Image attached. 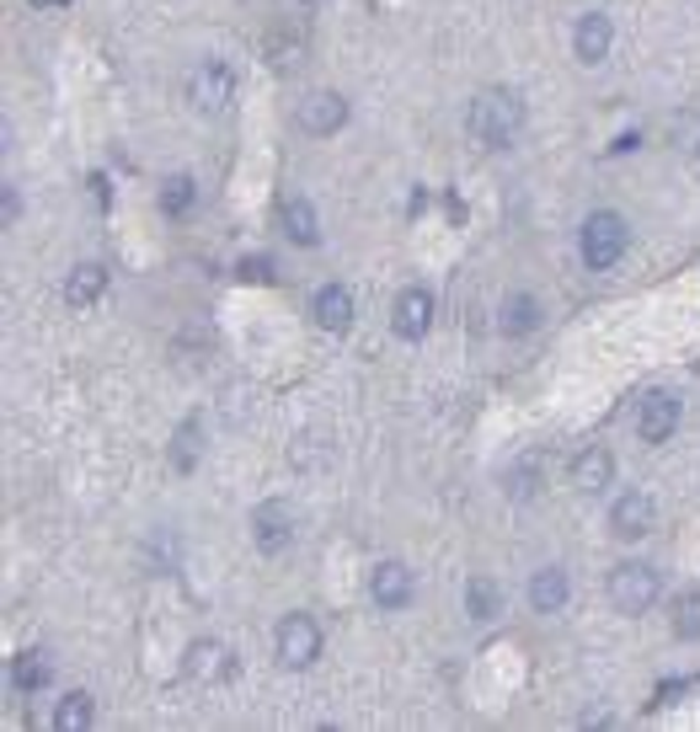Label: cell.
I'll use <instances>...</instances> for the list:
<instances>
[{
  "label": "cell",
  "instance_id": "cell-1",
  "mask_svg": "<svg viewBox=\"0 0 700 732\" xmlns=\"http://www.w3.org/2000/svg\"><path fill=\"white\" fill-rule=\"evenodd\" d=\"M465 129H471V140L482 150H508L519 140V129H524V102H519V92H508V86L482 92V97L471 102Z\"/></svg>",
  "mask_w": 700,
  "mask_h": 732
},
{
  "label": "cell",
  "instance_id": "cell-2",
  "mask_svg": "<svg viewBox=\"0 0 700 732\" xmlns=\"http://www.w3.org/2000/svg\"><path fill=\"white\" fill-rule=\"evenodd\" d=\"M236 92H241V81H236V70L225 59H203L188 75V107L203 113V118H225L236 107Z\"/></svg>",
  "mask_w": 700,
  "mask_h": 732
},
{
  "label": "cell",
  "instance_id": "cell-3",
  "mask_svg": "<svg viewBox=\"0 0 700 732\" xmlns=\"http://www.w3.org/2000/svg\"><path fill=\"white\" fill-rule=\"evenodd\" d=\"M626 241H631V225H626L620 214L600 209V214H589V220H583L578 251H583V262H589L594 273H604V268H615V262L626 257Z\"/></svg>",
  "mask_w": 700,
  "mask_h": 732
},
{
  "label": "cell",
  "instance_id": "cell-4",
  "mask_svg": "<svg viewBox=\"0 0 700 732\" xmlns=\"http://www.w3.org/2000/svg\"><path fill=\"white\" fill-rule=\"evenodd\" d=\"M657 593H663V583H657V567H648V562H620V567L609 572V604H615L620 615L652 610Z\"/></svg>",
  "mask_w": 700,
  "mask_h": 732
},
{
  "label": "cell",
  "instance_id": "cell-5",
  "mask_svg": "<svg viewBox=\"0 0 700 732\" xmlns=\"http://www.w3.org/2000/svg\"><path fill=\"white\" fill-rule=\"evenodd\" d=\"M273 647H278V663L284 669H310L316 658H321V626L310 621V615H284L278 621V636H273Z\"/></svg>",
  "mask_w": 700,
  "mask_h": 732
},
{
  "label": "cell",
  "instance_id": "cell-6",
  "mask_svg": "<svg viewBox=\"0 0 700 732\" xmlns=\"http://www.w3.org/2000/svg\"><path fill=\"white\" fill-rule=\"evenodd\" d=\"M251 540H257L262 556H284V551L295 545V513H289L278 497L262 503V508L251 513Z\"/></svg>",
  "mask_w": 700,
  "mask_h": 732
},
{
  "label": "cell",
  "instance_id": "cell-7",
  "mask_svg": "<svg viewBox=\"0 0 700 732\" xmlns=\"http://www.w3.org/2000/svg\"><path fill=\"white\" fill-rule=\"evenodd\" d=\"M182 674L193 684H225L236 674V658H230V647L225 641H214V636H199L193 647H188V658H182Z\"/></svg>",
  "mask_w": 700,
  "mask_h": 732
},
{
  "label": "cell",
  "instance_id": "cell-8",
  "mask_svg": "<svg viewBox=\"0 0 700 732\" xmlns=\"http://www.w3.org/2000/svg\"><path fill=\"white\" fill-rule=\"evenodd\" d=\"M391 327H396V338L417 342L428 338V327H434V294L423 290V284H406L396 294V305H391Z\"/></svg>",
  "mask_w": 700,
  "mask_h": 732
},
{
  "label": "cell",
  "instance_id": "cell-9",
  "mask_svg": "<svg viewBox=\"0 0 700 732\" xmlns=\"http://www.w3.org/2000/svg\"><path fill=\"white\" fill-rule=\"evenodd\" d=\"M679 428V395L674 391H648L642 395V412H637V434L642 444H668Z\"/></svg>",
  "mask_w": 700,
  "mask_h": 732
},
{
  "label": "cell",
  "instance_id": "cell-10",
  "mask_svg": "<svg viewBox=\"0 0 700 732\" xmlns=\"http://www.w3.org/2000/svg\"><path fill=\"white\" fill-rule=\"evenodd\" d=\"M652 519H657V508H652V497L648 492H620L615 497V508H609V535H620V540H642L652 530Z\"/></svg>",
  "mask_w": 700,
  "mask_h": 732
},
{
  "label": "cell",
  "instance_id": "cell-11",
  "mask_svg": "<svg viewBox=\"0 0 700 732\" xmlns=\"http://www.w3.org/2000/svg\"><path fill=\"white\" fill-rule=\"evenodd\" d=\"M609 44H615V22H609L604 11L578 16V27H572V54H578V64H604Z\"/></svg>",
  "mask_w": 700,
  "mask_h": 732
},
{
  "label": "cell",
  "instance_id": "cell-12",
  "mask_svg": "<svg viewBox=\"0 0 700 732\" xmlns=\"http://www.w3.org/2000/svg\"><path fill=\"white\" fill-rule=\"evenodd\" d=\"M348 123V102L337 97V92H310L300 102V129L305 134H337Z\"/></svg>",
  "mask_w": 700,
  "mask_h": 732
},
{
  "label": "cell",
  "instance_id": "cell-13",
  "mask_svg": "<svg viewBox=\"0 0 700 732\" xmlns=\"http://www.w3.org/2000/svg\"><path fill=\"white\" fill-rule=\"evenodd\" d=\"M310 321L321 327V332H348L353 327V294L343 290V284H321L316 290V299H310Z\"/></svg>",
  "mask_w": 700,
  "mask_h": 732
},
{
  "label": "cell",
  "instance_id": "cell-14",
  "mask_svg": "<svg viewBox=\"0 0 700 732\" xmlns=\"http://www.w3.org/2000/svg\"><path fill=\"white\" fill-rule=\"evenodd\" d=\"M369 599H375L380 610H401V604H412V572H406L401 562H380V567L369 572Z\"/></svg>",
  "mask_w": 700,
  "mask_h": 732
},
{
  "label": "cell",
  "instance_id": "cell-15",
  "mask_svg": "<svg viewBox=\"0 0 700 732\" xmlns=\"http://www.w3.org/2000/svg\"><path fill=\"white\" fill-rule=\"evenodd\" d=\"M609 476H615V460H609V449H583L578 454V465H572V482H578V492L583 497H600L604 487H609Z\"/></svg>",
  "mask_w": 700,
  "mask_h": 732
},
{
  "label": "cell",
  "instance_id": "cell-16",
  "mask_svg": "<svg viewBox=\"0 0 700 732\" xmlns=\"http://www.w3.org/2000/svg\"><path fill=\"white\" fill-rule=\"evenodd\" d=\"M102 290H107V273H102L97 262H81L70 279H64V305L70 310H86V305H97Z\"/></svg>",
  "mask_w": 700,
  "mask_h": 732
},
{
  "label": "cell",
  "instance_id": "cell-17",
  "mask_svg": "<svg viewBox=\"0 0 700 732\" xmlns=\"http://www.w3.org/2000/svg\"><path fill=\"white\" fill-rule=\"evenodd\" d=\"M530 604H535L541 615H556V610L567 604V572H561V567H541V572L530 578Z\"/></svg>",
  "mask_w": 700,
  "mask_h": 732
},
{
  "label": "cell",
  "instance_id": "cell-18",
  "mask_svg": "<svg viewBox=\"0 0 700 732\" xmlns=\"http://www.w3.org/2000/svg\"><path fill=\"white\" fill-rule=\"evenodd\" d=\"M541 327V299L535 294H508V305H502V332L508 338H530Z\"/></svg>",
  "mask_w": 700,
  "mask_h": 732
},
{
  "label": "cell",
  "instance_id": "cell-19",
  "mask_svg": "<svg viewBox=\"0 0 700 732\" xmlns=\"http://www.w3.org/2000/svg\"><path fill=\"white\" fill-rule=\"evenodd\" d=\"M284 236H289L295 246L321 241V220H316V209H310L305 198H289V203H284Z\"/></svg>",
  "mask_w": 700,
  "mask_h": 732
},
{
  "label": "cell",
  "instance_id": "cell-20",
  "mask_svg": "<svg viewBox=\"0 0 700 732\" xmlns=\"http://www.w3.org/2000/svg\"><path fill=\"white\" fill-rule=\"evenodd\" d=\"M498 610H502V588L493 583V578H471V583H465V615H471V621L487 626V621H498Z\"/></svg>",
  "mask_w": 700,
  "mask_h": 732
},
{
  "label": "cell",
  "instance_id": "cell-21",
  "mask_svg": "<svg viewBox=\"0 0 700 732\" xmlns=\"http://www.w3.org/2000/svg\"><path fill=\"white\" fill-rule=\"evenodd\" d=\"M92 717H97L92 695H86V689H75V695H64V700L54 706V732H86V728H92Z\"/></svg>",
  "mask_w": 700,
  "mask_h": 732
},
{
  "label": "cell",
  "instance_id": "cell-22",
  "mask_svg": "<svg viewBox=\"0 0 700 732\" xmlns=\"http://www.w3.org/2000/svg\"><path fill=\"white\" fill-rule=\"evenodd\" d=\"M193 203H199V182H193L188 172H177V177H166V182H161V209H166L171 220H182Z\"/></svg>",
  "mask_w": 700,
  "mask_h": 732
},
{
  "label": "cell",
  "instance_id": "cell-23",
  "mask_svg": "<svg viewBox=\"0 0 700 732\" xmlns=\"http://www.w3.org/2000/svg\"><path fill=\"white\" fill-rule=\"evenodd\" d=\"M541 482H546L541 460H519V465L508 471V497H513V503H530V497L541 492Z\"/></svg>",
  "mask_w": 700,
  "mask_h": 732
},
{
  "label": "cell",
  "instance_id": "cell-24",
  "mask_svg": "<svg viewBox=\"0 0 700 732\" xmlns=\"http://www.w3.org/2000/svg\"><path fill=\"white\" fill-rule=\"evenodd\" d=\"M11 680H16V689H44L49 684V658L44 652H16Z\"/></svg>",
  "mask_w": 700,
  "mask_h": 732
},
{
  "label": "cell",
  "instance_id": "cell-25",
  "mask_svg": "<svg viewBox=\"0 0 700 732\" xmlns=\"http://www.w3.org/2000/svg\"><path fill=\"white\" fill-rule=\"evenodd\" d=\"M674 631L685 636V641H700V583L679 593V604H674Z\"/></svg>",
  "mask_w": 700,
  "mask_h": 732
},
{
  "label": "cell",
  "instance_id": "cell-26",
  "mask_svg": "<svg viewBox=\"0 0 700 732\" xmlns=\"http://www.w3.org/2000/svg\"><path fill=\"white\" fill-rule=\"evenodd\" d=\"M171 460H177V471H193V465H199V423H182Z\"/></svg>",
  "mask_w": 700,
  "mask_h": 732
},
{
  "label": "cell",
  "instance_id": "cell-27",
  "mask_svg": "<svg viewBox=\"0 0 700 732\" xmlns=\"http://www.w3.org/2000/svg\"><path fill=\"white\" fill-rule=\"evenodd\" d=\"M22 220V198H16V188H5V225H16Z\"/></svg>",
  "mask_w": 700,
  "mask_h": 732
},
{
  "label": "cell",
  "instance_id": "cell-28",
  "mask_svg": "<svg viewBox=\"0 0 700 732\" xmlns=\"http://www.w3.org/2000/svg\"><path fill=\"white\" fill-rule=\"evenodd\" d=\"M241 279H268V262H262V257H251V262H241Z\"/></svg>",
  "mask_w": 700,
  "mask_h": 732
},
{
  "label": "cell",
  "instance_id": "cell-29",
  "mask_svg": "<svg viewBox=\"0 0 700 732\" xmlns=\"http://www.w3.org/2000/svg\"><path fill=\"white\" fill-rule=\"evenodd\" d=\"M27 5H38V11H54V5H70V0H27Z\"/></svg>",
  "mask_w": 700,
  "mask_h": 732
}]
</instances>
